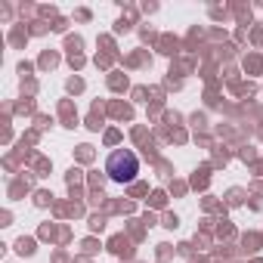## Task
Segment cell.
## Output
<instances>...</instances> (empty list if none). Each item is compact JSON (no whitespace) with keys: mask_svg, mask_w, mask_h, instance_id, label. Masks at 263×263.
I'll return each mask as SVG.
<instances>
[{"mask_svg":"<svg viewBox=\"0 0 263 263\" xmlns=\"http://www.w3.org/2000/svg\"><path fill=\"white\" fill-rule=\"evenodd\" d=\"M105 174L115 186H130L137 177H140V158L130 152V149H118L108 155L105 161Z\"/></svg>","mask_w":263,"mask_h":263,"instance_id":"obj_1","label":"cell"}]
</instances>
